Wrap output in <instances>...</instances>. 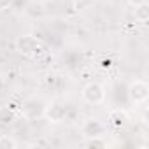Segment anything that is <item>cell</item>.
Segmentation results:
<instances>
[{
	"mask_svg": "<svg viewBox=\"0 0 149 149\" xmlns=\"http://www.w3.org/2000/svg\"><path fill=\"white\" fill-rule=\"evenodd\" d=\"M14 49L26 56V58H40L42 54H46V46L42 44V40L32 33H21L14 39Z\"/></svg>",
	"mask_w": 149,
	"mask_h": 149,
	"instance_id": "1",
	"label": "cell"
},
{
	"mask_svg": "<svg viewBox=\"0 0 149 149\" xmlns=\"http://www.w3.org/2000/svg\"><path fill=\"white\" fill-rule=\"evenodd\" d=\"M126 95H128V100H130L133 105L146 104L147 98H149V86H147V83L142 81V79H133V81L128 84Z\"/></svg>",
	"mask_w": 149,
	"mask_h": 149,
	"instance_id": "2",
	"label": "cell"
},
{
	"mask_svg": "<svg viewBox=\"0 0 149 149\" xmlns=\"http://www.w3.org/2000/svg\"><path fill=\"white\" fill-rule=\"evenodd\" d=\"M81 97H83V100H84L86 104H90V105H100V104L105 102L107 93H105V88H104L100 83H88V84L83 88Z\"/></svg>",
	"mask_w": 149,
	"mask_h": 149,
	"instance_id": "3",
	"label": "cell"
},
{
	"mask_svg": "<svg viewBox=\"0 0 149 149\" xmlns=\"http://www.w3.org/2000/svg\"><path fill=\"white\" fill-rule=\"evenodd\" d=\"M67 111L68 107L61 102H51L49 105H46L44 109V118L51 123H61L67 118Z\"/></svg>",
	"mask_w": 149,
	"mask_h": 149,
	"instance_id": "4",
	"label": "cell"
},
{
	"mask_svg": "<svg viewBox=\"0 0 149 149\" xmlns=\"http://www.w3.org/2000/svg\"><path fill=\"white\" fill-rule=\"evenodd\" d=\"M81 132L84 137H97V135H102L105 132V126L98 119H86L81 126Z\"/></svg>",
	"mask_w": 149,
	"mask_h": 149,
	"instance_id": "5",
	"label": "cell"
},
{
	"mask_svg": "<svg viewBox=\"0 0 149 149\" xmlns=\"http://www.w3.org/2000/svg\"><path fill=\"white\" fill-rule=\"evenodd\" d=\"M16 107L13 105H4L0 107V125L2 126H9L16 121Z\"/></svg>",
	"mask_w": 149,
	"mask_h": 149,
	"instance_id": "6",
	"label": "cell"
},
{
	"mask_svg": "<svg viewBox=\"0 0 149 149\" xmlns=\"http://www.w3.org/2000/svg\"><path fill=\"white\" fill-rule=\"evenodd\" d=\"M133 16H135V21L137 23L146 25L149 21V6L147 4H142V6L133 7Z\"/></svg>",
	"mask_w": 149,
	"mask_h": 149,
	"instance_id": "7",
	"label": "cell"
},
{
	"mask_svg": "<svg viewBox=\"0 0 149 149\" xmlns=\"http://www.w3.org/2000/svg\"><path fill=\"white\" fill-rule=\"evenodd\" d=\"M88 140L84 142L86 147L90 149H105L107 147V140L104 139V135H97V137H86Z\"/></svg>",
	"mask_w": 149,
	"mask_h": 149,
	"instance_id": "8",
	"label": "cell"
},
{
	"mask_svg": "<svg viewBox=\"0 0 149 149\" xmlns=\"http://www.w3.org/2000/svg\"><path fill=\"white\" fill-rule=\"evenodd\" d=\"M109 121H111V125H114V126H121V125L126 121V116H125V112H121V109H116V111H111Z\"/></svg>",
	"mask_w": 149,
	"mask_h": 149,
	"instance_id": "9",
	"label": "cell"
},
{
	"mask_svg": "<svg viewBox=\"0 0 149 149\" xmlns=\"http://www.w3.org/2000/svg\"><path fill=\"white\" fill-rule=\"evenodd\" d=\"M18 142L9 135H0V149H16Z\"/></svg>",
	"mask_w": 149,
	"mask_h": 149,
	"instance_id": "10",
	"label": "cell"
},
{
	"mask_svg": "<svg viewBox=\"0 0 149 149\" xmlns=\"http://www.w3.org/2000/svg\"><path fill=\"white\" fill-rule=\"evenodd\" d=\"M13 9V0H0V13H6Z\"/></svg>",
	"mask_w": 149,
	"mask_h": 149,
	"instance_id": "11",
	"label": "cell"
},
{
	"mask_svg": "<svg viewBox=\"0 0 149 149\" xmlns=\"http://www.w3.org/2000/svg\"><path fill=\"white\" fill-rule=\"evenodd\" d=\"M28 0H13V7L14 9H26Z\"/></svg>",
	"mask_w": 149,
	"mask_h": 149,
	"instance_id": "12",
	"label": "cell"
},
{
	"mask_svg": "<svg viewBox=\"0 0 149 149\" xmlns=\"http://www.w3.org/2000/svg\"><path fill=\"white\" fill-rule=\"evenodd\" d=\"M128 4L132 7H137V6H142V4H147V0H128Z\"/></svg>",
	"mask_w": 149,
	"mask_h": 149,
	"instance_id": "13",
	"label": "cell"
}]
</instances>
